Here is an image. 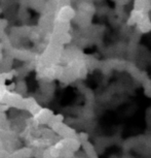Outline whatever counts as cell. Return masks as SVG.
<instances>
[{
	"mask_svg": "<svg viewBox=\"0 0 151 158\" xmlns=\"http://www.w3.org/2000/svg\"><path fill=\"white\" fill-rule=\"evenodd\" d=\"M143 18H144L143 15H142V13L140 10H135L131 14V17H130V20L128 21V23L130 24V25H133V24H139Z\"/></svg>",
	"mask_w": 151,
	"mask_h": 158,
	"instance_id": "1",
	"label": "cell"
},
{
	"mask_svg": "<svg viewBox=\"0 0 151 158\" xmlns=\"http://www.w3.org/2000/svg\"><path fill=\"white\" fill-rule=\"evenodd\" d=\"M139 27H140V29L143 32H147L151 30V22L148 19L143 18V19L141 20V22L139 23Z\"/></svg>",
	"mask_w": 151,
	"mask_h": 158,
	"instance_id": "2",
	"label": "cell"
}]
</instances>
